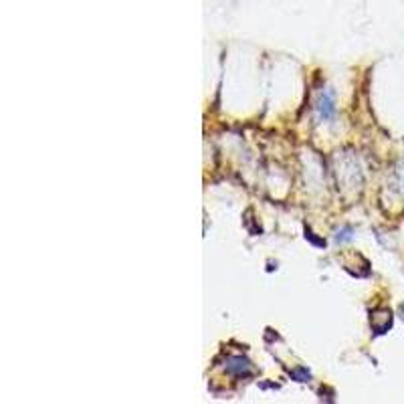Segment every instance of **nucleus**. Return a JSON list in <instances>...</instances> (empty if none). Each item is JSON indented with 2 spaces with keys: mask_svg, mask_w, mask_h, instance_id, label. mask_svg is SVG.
Returning a JSON list of instances; mask_svg holds the SVG:
<instances>
[{
  "mask_svg": "<svg viewBox=\"0 0 404 404\" xmlns=\"http://www.w3.org/2000/svg\"><path fill=\"white\" fill-rule=\"evenodd\" d=\"M229 370L233 372V374H237V376H251L253 374V366L249 360H245V358H241V356H235V358H231L229 360Z\"/></svg>",
  "mask_w": 404,
  "mask_h": 404,
  "instance_id": "f03ea898",
  "label": "nucleus"
},
{
  "mask_svg": "<svg viewBox=\"0 0 404 404\" xmlns=\"http://www.w3.org/2000/svg\"><path fill=\"white\" fill-rule=\"evenodd\" d=\"M400 313H403V320H404V304L400 306Z\"/></svg>",
  "mask_w": 404,
  "mask_h": 404,
  "instance_id": "7ed1b4c3",
  "label": "nucleus"
},
{
  "mask_svg": "<svg viewBox=\"0 0 404 404\" xmlns=\"http://www.w3.org/2000/svg\"><path fill=\"white\" fill-rule=\"evenodd\" d=\"M318 110H320V115L323 120H332L335 113V105H334V93L332 91H325L321 93L320 103H318Z\"/></svg>",
  "mask_w": 404,
  "mask_h": 404,
  "instance_id": "f257e3e1",
  "label": "nucleus"
}]
</instances>
